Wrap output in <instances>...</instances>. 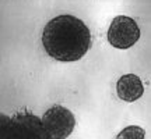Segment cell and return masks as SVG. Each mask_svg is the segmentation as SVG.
<instances>
[{"label": "cell", "mask_w": 151, "mask_h": 139, "mask_svg": "<svg viewBox=\"0 0 151 139\" xmlns=\"http://www.w3.org/2000/svg\"><path fill=\"white\" fill-rule=\"evenodd\" d=\"M42 45L52 59L63 63L77 61L91 49V32L80 18L63 14L45 25Z\"/></svg>", "instance_id": "cell-1"}, {"label": "cell", "mask_w": 151, "mask_h": 139, "mask_svg": "<svg viewBox=\"0 0 151 139\" xmlns=\"http://www.w3.org/2000/svg\"><path fill=\"white\" fill-rule=\"evenodd\" d=\"M0 139H52L42 118L28 111L0 116Z\"/></svg>", "instance_id": "cell-2"}, {"label": "cell", "mask_w": 151, "mask_h": 139, "mask_svg": "<svg viewBox=\"0 0 151 139\" xmlns=\"http://www.w3.org/2000/svg\"><path fill=\"white\" fill-rule=\"evenodd\" d=\"M42 121L52 139H66L71 135L76 127V118L73 113L59 104L46 110Z\"/></svg>", "instance_id": "cell-3"}, {"label": "cell", "mask_w": 151, "mask_h": 139, "mask_svg": "<svg viewBox=\"0 0 151 139\" xmlns=\"http://www.w3.org/2000/svg\"><path fill=\"white\" fill-rule=\"evenodd\" d=\"M140 39L137 22L127 16H118L111 22L108 29V40L116 49H129Z\"/></svg>", "instance_id": "cell-4"}, {"label": "cell", "mask_w": 151, "mask_h": 139, "mask_svg": "<svg viewBox=\"0 0 151 139\" xmlns=\"http://www.w3.org/2000/svg\"><path fill=\"white\" fill-rule=\"evenodd\" d=\"M118 96L124 102H136L144 93V85L134 74H126L119 78L116 84Z\"/></svg>", "instance_id": "cell-5"}, {"label": "cell", "mask_w": 151, "mask_h": 139, "mask_svg": "<svg viewBox=\"0 0 151 139\" xmlns=\"http://www.w3.org/2000/svg\"><path fill=\"white\" fill-rule=\"evenodd\" d=\"M146 138V132L144 129L139 127V125H129L123 128L118 134L116 139H144Z\"/></svg>", "instance_id": "cell-6"}]
</instances>
